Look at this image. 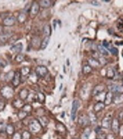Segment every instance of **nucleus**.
Here are the masks:
<instances>
[{
  "mask_svg": "<svg viewBox=\"0 0 123 139\" xmlns=\"http://www.w3.org/2000/svg\"><path fill=\"white\" fill-rule=\"evenodd\" d=\"M90 133H91L90 129L88 128L86 129L82 135V139H88Z\"/></svg>",
  "mask_w": 123,
  "mask_h": 139,
  "instance_id": "nucleus-27",
  "label": "nucleus"
},
{
  "mask_svg": "<svg viewBox=\"0 0 123 139\" xmlns=\"http://www.w3.org/2000/svg\"><path fill=\"white\" fill-rule=\"evenodd\" d=\"M29 95V94L28 90L26 89H23L20 92V98L21 100L27 99Z\"/></svg>",
  "mask_w": 123,
  "mask_h": 139,
  "instance_id": "nucleus-18",
  "label": "nucleus"
},
{
  "mask_svg": "<svg viewBox=\"0 0 123 139\" xmlns=\"http://www.w3.org/2000/svg\"><path fill=\"white\" fill-rule=\"evenodd\" d=\"M5 131L6 133L10 136H13V135L15 133V128L13 126H12V124H9V125L7 126L6 127V129Z\"/></svg>",
  "mask_w": 123,
  "mask_h": 139,
  "instance_id": "nucleus-16",
  "label": "nucleus"
},
{
  "mask_svg": "<svg viewBox=\"0 0 123 139\" xmlns=\"http://www.w3.org/2000/svg\"><path fill=\"white\" fill-rule=\"evenodd\" d=\"M104 90V87L103 85H98L96 86L93 89L92 91V95L93 96H96L99 95V94L102 93Z\"/></svg>",
  "mask_w": 123,
  "mask_h": 139,
  "instance_id": "nucleus-14",
  "label": "nucleus"
},
{
  "mask_svg": "<svg viewBox=\"0 0 123 139\" xmlns=\"http://www.w3.org/2000/svg\"><path fill=\"white\" fill-rule=\"evenodd\" d=\"M73 139H79V138H73Z\"/></svg>",
  "mask_w": 123,
  "mask_h": 139,
  "instance_id": "nucleus-44",
  "label": "nucleus"
},
{
  "mask_svg": "<svg viewBox=\"0 0 123 139\" xmlns=\"http://www.w3.org/2000/svg\"><path fill=\"white\" fill-rule=\"evenodd\" d=\"M105 105L104 103L102 101H99L95 105H94L93 109L95 112H99L102 111L103 109L105 108Z\"/></svg>",
  "mask_w": 123,
  "mask_h": 139,
  "instance_id": "nucleus-13",
  "label": "nucleus"
},
{
  "mask_svg": "<svg viewBox=\"0 0 123 139\" xmlns=\"http://www.w3.org/2000/svg\"><path fill=\"white\" fill-rule=\"evenodd\" d=\"M9 38V35L3 34L0 35V43H3L7 41V40Z\"/></svg>",
  "mask_w": 123,
  "mask_h": 139,
  "instance_id": "nucleus-29",
  "label": "nucleus"
},
{
  "mask_svg": "<svg viewBox=\"0 0 123 139\" xmlns=\"http://www.w3.org/2000/svg\"><path fill=\"white\" fill-rule=\"evenodd\" d=\"M36 97H37V100L41 103H44V101L45 100V96L44 95H43L42 93H38L37 95H36Z\"/></svg>",
  "mask_w": 123,
  "mask_h": 139,
  "instance_id": "nucleus-24",
  "label": "nucleus"
},
{
  "mask_svg": "<svg viewBox=\"0 0 123 139\" xmlns=\"http://www.w3.org/2000/svg\"><path fill=\"white\" fill-rule=\"evenodd\" d=\"M24 59V57L23 56V55H21V54H18V55L17 56V58H16V61L19 62H21V61H23Z\"/></svg>",
  "mask_w": 123,
  "mask_h": 139,
  "instance_id": "nucleus-38",
  "label": "nucleus"
},
{
  "mask_svg": "<svg viewBox=\"0 0 123 139\" xmlns=\"http://www.w3.org/2000/svg\"><path fill=\"white\" fill-rule=\"evenodd\" d=\"M107 77L108 78H113L115 76V72L114 71L112 68H109L107 71Z\"/></svg>",
  "mask_w": 123,
  "mask_h": 139,
  "instance_id": "nucleus-30",
  "label": "nucleus"
},
{
  "mask_svg": "<svg viewBox=\"0 0 123 139\" xmlns=\"http://www.w3.org/2000/svg\"><path fill=\"white\" fill-rule=\"evenodd\" d=\"M113 101L116 104L122 103L123 102V94H117L116 96L113 98Z\"/></svg>",
  "mask_w": 123,
  "mask_h": 139,
  "instance_id": "nucleus-17",
  "label": "nucleus"
},
{
  "mask_svg": "<svg viewBox=\"0 0 123 139\" xmlns=\"http://www.w3.org/2000/svg\"><path fill=\"white\" fill-rule=\"evenodd\" d=\"M29 72H30V69L27 67H25L22 69L21 75V76H26L28 75V74H29Z\"/></svg>",
  "mask_w": 123,
  "mask_h": 139,
  "instance_id": "nucleus-26",
  "label": "nucleus"
},
{
  "mask_svg": "<svg viewBox=\"0 0 123 139\" xmlns=\"http://www.w3.org/2000/svg\"><path fill=\"white\" fill-rule=\"evenodd\" d=\"M35 139H41V138H36Z\"/></svg>",
  "mask_w": 123,
  "mask_h": 139,
  "instance_id": "nucleus-43",
  "label": "nucleus"
},
{
  "mask_svg": "<svg viewBox=\"0 0 123 139\" xmlns=\"http://www.w3.org/2000/svg\"><path fill=\"white\" fill-rule=\"evenodd\" d=\"M89 120L88 117H87L84 115H82L79 116L78 123L82 126H86L88 124Z\"/></svg>",
  "mask_w": 123,
  "mask_h": 139,
  "instance_id": "nucleus-9",
  "label": "nucleus"
},
{
  "mask_svg": "<svg viewBox=\"0 0 123 139\" xmlns=\"http://www.w3.org/2000/svg\"><path fill=\"white\" fill-rule=\"evenodd\" d=\"M110 52H111V53L112 54L114 55H117L119 53V50L117 48H115V47H112V48H111V49H110Z\"/></svg>",
  "mask_w": 123,
  "mask_h": 139,
  "instance_id": "nucleus-36",
  "label": "nucleus"
},
{
  "mask_svg": "<svg viewBox=\"0 0 123 139\" xmlns=\"http://www.w3.org/2000/svg\"><path fill=\"white\" fill-rule=\"evenodd\" d=\"M16 18L13 16L8 17L3 20V24L7 26H13L16 23Z\"/></svg>",
  "mask_w": 123,
  "mask_h": 139,
  "instance_id": "nucleus-8",
  "label": "nucleus"
},
{
  "mask_svg": "<svg viewBox=\"0 0 123 139\" xmlns=\"http://www.w3.org/2000/svg\"><path fill=\"white\" fill-rule=\"evenodd\" d=\"M5 107V103L4 101H3L2 100H0V111H2L3 110Z\"/></svg>",
  "mask_w": 123,
  "mask_h": 139,
  "instance_id": "nucleus-39",
  "label": "nucleus"
},
{
  "mask_svg": "<svg viewBox=\"0 0 123 139\" xmlns=\"http://www.w3.org/2000/svg\"><path fill=\"white\" fill-rule=\"evenodd\" d=\"M50 42V37L49 36H46V37L44 38V39H43V41L41 42V48L42 49H45L47 46H48L49 43Z\"/></svg>",
  "mask_w": 123,
  "mask_h": 139,
  "instance_id": "nucleus-20",
  "label": "nucleus"
},
{
  "mask_svg": "<svg viewBox=\"0 0 123 139\" xmlns=\"http://www.w3.org/2000/svg\"><path fill=\"white\" fill-rule=\"evenodd\" d=\"M113 95L112 92H108L106 95V97H105V100H104V104L106 105H110L112 102L113 101Z\"/></svg>",
  "mask_w": 123,
  "mask_h": 139,
  "instance_id": "nucleus-10",
  "label": "nucleus"
},
{
  "mask_svg": "<svg viewBox=\"0 0 123 139\" xmlns=\"http://www.w3.org/2000/svg\"><path fill=\"white\" fill-rule=\"evenodd\" d=\"M27 113H26V112H25L23 111H20L18 113V118L21 120H22V119H25L27 116Z\"/></svg>",
  "mask_w": 123,
  "mask_h": 139,
  "instance_id": "nucleus-32",
  "label": "nucleus"
},
{
  "mask_svg": "<svg viewBox=\"0 0 123 139\" xmlns=\"http://www.w3.org/2000/svg\"><path fill=\"white\" fill-rule=\"evenodd\" d=\"M92 70V68L91 67L89 66H84V67L83 68V72L84 73V74H89V72H91Z\"/></svg>",
  "mask_w": 123,
  "mask_h": 139,
  "instance_id": "nucleus-28",
  "label": "nucleus"
},
{
  "mask_svg": "<svg viewBox=\"0 0 123 139\" xmlns=\"http://www.w3.org/2000/svg\"><path fill=\"white\" fill-rule=\"evenodd\" d=\"M111 128L112 131L115 133H117L119 132V129H120V126H119V122L117 119L115 118L112 120L111 122Z\"/></svg>",
  "mask_w": 123,
  "mask_h": 139,
  "instance_id": "nucleus-7",
  "label": "nucleus"
},
{
  "mask_svg": "<svg viewBox=\"0 0 123 139\" xmlns=\"http://www.w3.org/2000/svg\"><path fill=\"white\" fill-rule=\"evenodd\" d=\"M7 64H8V63H7V62L5 59L0 58V67H5Z\"/></svg>",
  "mask_w": 123,
  "mask_h": 139,
  "instance_id": "nucleus-34",
  "label": "nucleus"
},
{
  "mask_svg": "<svg viewBox=\"0 0 123 139\" xmlns=\"http://www.w3.org/2000/svg\"><path fill=\"white\" fill-rule=\"evenodd\" d=\"M43 33H44V34L47 36H49V35H51V26H50L49 25H46L45 26L43 27Z\"/></svg>",
  "mask_w": 123,
  "mask_h": 139,
  "instance_id": "nucleus-21",
  "label": "nucleus"
},
{
  "mask_svg": "<svg viewBox=\"0 0 123 139\" xmlns=\"http://www.w3.org/2000/svg\"><path fill=\"white\" fill-rule=\"evenodd\" d=\"M39 6L44 8H48L51 6V1H48V0H45V1H41L39 2Z\"/></svg>",
  "mask_w": 123,
  "mask_h": 139,
  "instance_id": "nucleus-22",
  "label": "nucleus"
},
{
  "mask_svg": "<svg viewBox=\"0 0 123 139\" xmlns=\"http://www.w3.org/2000/svg\"><path fill=\"white\" fill-rule=\"evenodd\" d=\"M111 120L110 117H105L103 119L102 122V126L104 128L108 129L111 127Z\"/></svg>",
  "mask_w": 123,
  "mask_h": 139,
  "instance_id": "nucleus-12",
  "label": "nucleus"
},
{
  "mask_svg": "<svg viewBox=\"0 0 123 139\" xmlns=\"http://www.w3.org/2000/svg\"><path fill=\"white\" fill-rule=\"evenodd\" d=\"M39 4L38 3L34 2L32 3L31 7V14L33 16H36L38 13L39 10Z\"/></svg>",
  "mask_w": 123,
  "mask_h": 139,
  "instance_id": "nucleus-11",
  "label": "nucleus"
},
{
  "mask_svg": "<svg viewBox=\"0 0 123 139\" xmlns=\"http://www.w3.org/2000/svg\"><path fill=\"white\" fill-rule=\"evenodd\" d=\"M56 128L58 131H59L61 133H64L66 131V128L64 127L63 124H58L56 125Z\"/></svg>",
  "mask_w": 123,
  "mask_h": 139,
  "instance_id": "nucleus-31",
  "label": "nucleus"
},
{
  "mask_svg": "<svg viewBox=\"0 0 123 139\" xmlns=\"http://www.w3.org/2000/svg\"><path fill=\"white\" fill-rule=\"evenodd\" d=\"M91 3L94 5V6H99L100 5V3L97 2V1H93L91 2Z\"/></svg>",
  "mask_w": 123,
  "mask_h": 139,
  "instance_id": "nucleus-41",
  "label": "nucleus"
},
{
  "mask_svg": "<svg viewBox=\"0 0 123 139\" xmlns=\"http://www.w3.org/2000/svg\"><path fill=\"white\" fill-rule=\"evenodd\" d=\"M1 93L2 95L4 98L6 99H9L13 96L14 91L10 87L6 86L2 88L1 91Z\"/></svg>",
  "mask_w": 123,
  "mask_h": 139,
  "instance_id": "nucleus-3",
  "label": "nucleus"
},
{
  "mask_svg": "<svg viewBox=\"0 0 123 139\" xmlns=\"http://www.w3.org/2000/svg\"><path fill=\"white\" fill-rule=\"evenodd\" d=\"M89 120H91V122L94 123V122H96V119H94V118L96 119V117L95 114H94L93 113H92V112H91L89 113Z\"/></svg>",
  "mask_w": 123,
  "mask_h": 139,
  "instance_id": "nucleus-35",
  "label": "nucleus"
},
{
  "mask_svg": "<svg viewBox=\"0 0 123 139\" xmlns=\"http://www.w3.org/2000/svg\"><path fill=\"white\" fill-rule=\"evenodd\" d=\"M22 48H23L22 44L21 43H17V45L13 46L12 47H11L10 50L14 53H19L21 52L22 50Z\"/></svg>",
  "mask_w": 123,
  "mask_h": 139,
  "instance_id": "nucleus-15",
  "label": "nucleus"
},
{
  "mask_svg": "<svg viewBox=\"0 0 123 139\" xmlns=\"http://www.w3.org/2000/svg\"><path fill=\"white\" fill-rule=\"evenodd\" d=\"M38 121L39 123H40L41 126L43 127H46L48 125V124L49 123V119L45 116L40 117V118H39V119Z\"/></svg>",
  "mask_w": 123,
  "mask_h": 139,
  "instance_id": "nucleus-19",
  "label": "nucleus"
},
{
  "mask_svg": "<svg viewBox=\"0 0 123 139\" xmlns=\"http://www.w3.org/2000/svg\"><path fill=\"white\" fill-rule=\"evenodd\" d=\"M103 45L104 47H106V48H108V47H109V43H108L106 41H104L103 42Z\"/></svg>",
  "mask_w": 123,
  "mask_h": 139,
  "instance_id": "nucleus-42",
  "label": "nucleus"
},
{
  "mask_svg": "<svg viewBox=\"0 0 123 139\" xmlns=\"http://www.w3.org/2000/svg\"><path fill=\"white\" fill-rule=\"evenodd\" d=\"M12 139H21V135L18 132L15 133L13 135Z\"/></svg>",
  "mask_w": 123,
  "mask_h": 139,
  "instance_id": "nucleus-37",
  "label": "nucleus"
},
{
  "mask_svg": "<svg viewBox=\"0 0 123 139\" xmlns=\"http://www.w3.org/2000/svg\"><path fill=\"white\" fill-rule=\"evenodd\" d=\"M6 129V127H5L4 124L3 123H0V133L4 132Z\"/></svg>",
  "mask_w": 123,
  "mask_h": 139,
  "instance_id": "nucleus-40",
  "label": "nucleus"
},
{
  "mask_svg": "<svg viewBox=\"0 0 123 139\" xmlns=\"http://www.w3.org/2000/svg\"><path fill=\"white\" fill-rule=\"evenodd\" d=\"M97 50H98L100 54H102V55H108V52L103 46H102L101 45H97Z\"/></svg>",
  "mask_w": 123,
  "mask_h": 139,
  "instance_id": "nucleus-23",
  "label": "nucleus"
},
{
  "mask_svg": "<svg viewBox=\"0 0 123 139\" xmlns=\"http://www.w3.org/2000/svg\"><path fill=\"white\" fill-rule=\"evenodd\" d=\"M48 72V69L44 66H39L35 68V73L39 78H45Z\"/></svg>",
  "mask_w": 123,
  "mask_h": 139,
  "instance_id": "nucleus-2",
  "label": "nucleus"
},
{
  "mask_svg": "<svg viewBox=\"0 0 123 139\" xmlns=\"http://www.w3.org/2000/svg\"><path fill=\"white\" fill-rule=\"evenodd\" d=\"M79 106H80V103H79V101L78 100H74L73 102H72L71 112V119L72 120H74L76 118L77 112Z\"/></svg>",
  "mask_w": 123,
  "mask_h": 139,
  "instance_id": "nucleus-4",
  "label": "nucleus"
},
{
  "mask_svg": "<svg viewBox=\"0 0 123 139\" xmlns=\"http://www.w3.org/2000/svg\"><path fill=\"white\" fill-rule=\"evenodd\" d=\"M21 81V75L20 72L14 73L13 78L12 79V83L14 87L18 86Z\"/></svg>",
  "mask_w": 123,
  "mask_h": 139,
  "instance_id": "nucleus-6",
  "label": "nucleus"
},
{
  "mask_svg": "<svg viewBox=\"0 0 123 139\" xmlns=\"http://www.w3.org/2000/svg\"><path fill=\"white\" fill-rule=\"evenodd\" d=\"M30 131L32 133H38L41 131L42 126L38 120H32L29 125Z\"/></svg>",
  "mask_w": 123,
  "mask_h": 139,
  "instance_id": "nucleus-1",
  "label": "nucleus"
},
{
  "mask_svg": "<svg viewBox=\"0 0 123 139\" xmlns=\"http://www.w3.org/2000/svg\"><path fill=\"white\" fill-rule=\"evenodd\" d=\"M110 92L116 93V94H122L123 92V87L120 85H112L108 86Z\"/></svg>",
  "mask_w": 123,
  "mask_h": 139,
  "instance_id": "nucleus-5",
  "label": "nucleus"
},
{
  "mask_svg": "<svg viewBox=\"0 0 123 139\" xmlns=\"http://www.w3.org/2000/svg\"><path fill=\"white\" fill-rule=\"evenodd\" d=\"M31 134L27 131H25L21 135V139H30Z\"/></svg>",
  "mask_w": 123,
  "mask_h": 139,
  "instance_id": "nucleus-25",
  "label": "nucleus"
},
{
  "mask_svg": "<svg viewBox=\"0 0 123 139\" xmlns=\"http://www.w3.org/2000/svg\"><path fill=\"white\" fill-rule=\"evenodd\" d=\"M22 109H23V111L26 112V113L30 112L32 110V107L29 104H26V105L23 106Z\"/></svg>",
  "mask_w": 123,
  "mask_h": 139,
  "instance_id": "nucleus-33",
  "label": "nucleus"
}]
</instances>
